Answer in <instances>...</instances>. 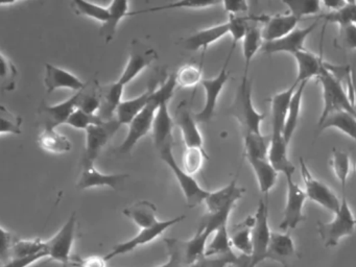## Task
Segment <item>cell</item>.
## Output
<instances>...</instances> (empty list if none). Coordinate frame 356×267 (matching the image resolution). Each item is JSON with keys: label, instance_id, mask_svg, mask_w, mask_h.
<instances>
[{"label": "cell", "instance_id": "obj_31", "mask_svg": "<svg viewBox=\"0 0 356 267\" xmlns=\"http://www.w3.org/2000/svg\"><path fill=\"white\" fill-rule=\"evenodd\" d=\"M129 4L130 3L127 0H115L108 6L110 10L109 19L99 29V35L105 39L106 43H109L113 40L120 21L124 17L132 16V12H129Z\"/></svg>", "mask_w": 356, "mask_h": 267}, {"label": "cell", "instance_id": "obj_54", "mask_svg": "<svg viewBox=\"0 0 356 267\" xmlns=\"http://www.w3.org/2000/svg\"><path fill=\"white\" fill-rule=\"evenodd\" d=\"M105 257L90 256L87 258H72L70 265L74 267H107Z\"/></svg>", "mask_w": 356, "mask_h": 267}, {"label": "cell", "instance_id": "obj_16", "mask_svg": "<svg viewBox=\"0 0 356 267\" xmlns=\"http://www.w3.org/2000/svg\"><path fill=\"white\" fill-rule=\"evenodd\" d=\"M299 258L293 238L287 233L272 232L266 260L275 261L282 267H291Z\"/></svg>", "mask_w": 356, "mask_h": 267}, {"label": "cell", "instance_id": "obj_26", "mask_svg": "<svg viewBox=\"0 0 356 267\" xmlns=\"http://www.w3.org/2000/svg\"><path fill=\"white\" fill-rule=\"evenodd\" d=\"M298 65V76L295 83L297 85L309 81L312 77H318L322 72L325 62L323 56H316L308 50L304 49L298 52L295 56Z\"/></svg>", "mask_w": 356, "mask_h": 267}, {"label": "cell", "instance_id": "obj_47", "mask_svg": "<svg viewBox=\"0 0 356 267\" xmlns=\"http://www.w3.org/2000/svg\"><path fill=\"white\" fill-rule=\"evenodd\" d=\"M335 47L341 50L356 49V24L339 25V33L334 40Z\"/></svg>", "mask_w": 356, "mask_h": 267}, {"label": "cell", "instance_id": "obj_51", "mask_svg": "<svg viewBox=\"0 0 356 267\" xmlns=\"http://www.w3.org/2000/svg\"><path fill=\"white\" fill-rule=\"evenodd\" d=\"M222 3L220 1H191V0H182V1L172 2L166 6H157V8H149L145 10H138L133 12L134 15L143 14V13L158 12V10H170V8H207L210 6H218Z\"/></svg>", "mask_w": 356, "mask_h": 267}, {"label": "cell", "instance_id": "obj_14", "mask_svg": "<svg viewBox=\"0 0 356 267\" xmlns=\"http://www.w3.org/2000/svg\"><path fill=\"white\" fill-rule=\"evenodd\" d=\"M122 124L118 119L104 121L101 124L91 125L86 129V147L84 156L95 162L104 146L113 137Z\"/></svg>", "mask_w": 356, "mask_h": 267}, {"label": "cell", "instance_id": "obj_40", "mask_svg": "<svg viewBox=\"0 0 356 267\" xmlns=\"http://www.w3.org/2000/svg\"><path fill=\"white\" fill-rule=\"evenodd\" d=\"M72 8L76 14L95 19L103 24L107 22L110 17L109 8L83 0H74L72 2Z\"/></svg>", "mask_w": 356, "mask_h": 267}, {"label": "cell", "instance_id": "obj_19", "mask_svg": "<svg viewBox=\"0 0 356 267\" xmlns=\"http://www.w3.org/2000/svg\"><path fill=\"white\" fill-rule=\"evenodd\" d=\"M44 83L49 93H53L58 89L80 92L88 87V83L81 81L76 75L51 64L45 65Z\"/></svg>", "mask_w": 356, "mask_h": 267}, {"label": "cell", "instance_id": "obj_6", "mask_svg": "<svg viewBox=\"0 0 356 267\" xmlns=\"http://www.w3.org/2000/svg\"><path fill=\"white\" fill-rule=\"evenodd\" d=\"M172 148H174V143L168 144L159 149L160 158L174 172L179 186L186 198L187 206L189 208H195L205 202L210 192L203 189L193 175H189L183 170L182 167L179 166L175 159Z\"/></svg>", "mask_w": 356, "mask_h": 267}, {"label": "cell", "instance_id": "obj_2", "mask_svg": "<svg viewBox=\"0 0 356 267\" xmlns=\"http://www.w3.org/2000/svg\"><path fill=\"white\" fill-rule=\"evenodd\" d=\"M176 74H170L165 81H161V85L157 88L152 96L149 104L135 117L134 120L129 124L128 135L122 143L116 148L120 154H130L131 150L136 146L139 140L153 131L154 121L160 104L164 99H172L175 89L177 87Z\"/></svg>", "mask_w": 356, "mask_h": 267}, {"label": "cell", "instance_id": "obj_23", "mask_svg": "<svg viewBox=\"0 0 356 267\" xmlns=\"http://www.w3.org/2000/svg\"><path fill=\"white\" fill-rule=\"evenodd\" d=\"M170 99H164L158 108L153 125L154 143L158 150L168 144L174 143L172 129L175 120L168 111V102Z\"/></svg>", "mask_w": 356, "mask_h": 267}, {"label": "cell", "instance_id": "obj_22", "mask_svg": "<svg viewBox=\"0 0 356 267\" xmlns=\"http://www.w3.org/2000/svg\"><path fill=\"white\" fill-rule=\"evenodd\" d=\"M158 79H152L147 91L133 99L124 100L116 110V119L120 124H130L135 117L149 104L152 96L157 90Z\"/></svg>", "mask_w": 356, "mask_h": 267}, {"label": "cell", "instance_id": "obj_28", "mask_svg": "<svg viewBox=\"0 0 356 267\" xmlns=\"http://www.w3.org/2000/svg\"><path fill=\"white\" fill-rule=\"evenodd\" d=\"M37 142L41 149L51 154H66L72 148L70 140L63 134L59 133L55 127L49 125H43V129L39 134Z\"/></svg>", "mask_w": 356, "mask_h": 267}, {"label": "cell", "instance_id": "obj_46", "mask_svg": "<svg viewBox=\"0 0 356 267\" xmlns=\"http://www.w3.org/2000/svg\"><path fill=\"white\" fill-rule=\"evenodd\" d=\"M248 21H249V18H245V17L229 15V20L227 22H228L229 25V33L232 37V45H231L229 54H233L235 48H236L237 43L239 41H243V38L247 35L248 29L250 27Z\"/></svg>", "mask_w": 356, "mask_h": 267}, {"label": "cell", "instance_id": "obj_18", "mask_svg": "<svg viewBox=\"0 0 356 267\" xmlns=\"http://www.w3.org/2000/svg\"><path fill=\"white\" fill-rule=\"evenodd\" d=\"M175 123L180 129L183 141H184L186 148H204L203 137H202L201 131L197 127V120H195V116L191 114L188 106H186V102H183L179 104L176 116H175Z\"/></svg>", "mask_w": 356, "mask_h": 267}, {"label": "cell", "instance_id": "obj_35", "mask_svg": "<svg viewBox=\"0 0 356 267\" xmlns=\"http://www.w3.org/2000/svg\"><path fill=\"white\" fill-rule=\"evenodd\" d=\"M232 244H231L230 233L228 231V225L218 229L213 234L210 243L207 244L205 257H222L233 254Z\"/></svg>", "mask_w": 356, "mask_h": 267}, {"label": "cell", "instance_id": "obj_30", "mask_svg": "<svg viewBox=\"0 0 356 267\" xmlns=\"http://www.w3.org/2000/svg\"><path fill=\"white\" fill-rule=\"evenodd\" d=\"M247 160L255 173L260 191L268 195V192L274 188L275 184H276L277 179H278V171L274 168L268 159L247 156Z\"/></svg>", "mask_w": 356, "mask_h": 267}, {"label": "cell", "instance_id": "obj_56", "mask_svg": "<svg viewBox=\"0 0 356 267\" xmlns=\"http://www.w3.org/2000/svg\"><path fill=\"white\" fill-rule=\"evenodd\" d=\"M13 244H11V235L9 232L6 231L3 227H1V259L5 260L6 256H9L11 254V248Z\"/></svg>", "mask_w": 356, "mask_h": 267}, {"label": "cell", "instance_id": "obj_24", "mask_svg": "<svg viewBox=\"0 0 356 267\" xmlns=\"http://www.w3.org/2000/svg\"><path fill=\"white\" fill-rule=\"evenodd\" d=\"M228 33V22L208 27V29H202V31H197L186 38L183 42V48L188 51H197V50L203 49V52L205 54L206 50L211 44L216 43Z\"/></svg>", "mask_w": 356, "mask_h": 267}, {"label": "cell", "instance_id": "obj_12", "mask_svg": "<svg viewBox=\"0 0 356 267\" xmlns=\"http://www.w3.org/2000/svg\"><path fill=\"white\" fill-rule=\"evenodd\" d=\"M254 216H255V223L252 229L253 254L251 258L254 265L257 267L258 264L266 260L268 244L272 236V231L268 225V207L266 200H260Z\"/></svg>", "mask_w": 356, "mask_h": 267}, {"label": "cell", "instance_id": "obj_36", "mask_svg": "<svg viewBox=\"0 0 356 267\" xmlns=\"http://www.w3.org/2000/svg\"><path fill=\"white\" fill-rule=\"evenodd\" d=\"M44 256L47 257V243L42 240H19V241L13 243L11 248V258H26V257Z\"/></svg>", "mask_w": 356, "mask_h": 267}, {"label": "cell", "instance_id": "obj_53", "mask_svg": "<svg viewBox=\"0 0 356 267\" xmlns=\"http://www.w3.org/2000/svg\"><path fill=\"white\" fill-rule=\"evenodd\" d=\"M236 257L235 254H229V256L210 257V258L204 257L189 267H227L229 265L232 266Z\"/></svg>", "mask_w": 356, "mask_h": 267}, {"label": "cell", "instance_id": "obj_42", "mask_svg": "<svg viewBox=\"0 0 356 267\" xmlns=\"http://www.w3.org/2000/svg\"><path fill=\"white\" fill-rule=\"evenodd\" d=\"M18 70L3 52L0 54V83L3 91L11 92L15 90Z\"/></svg>", "mask_w": 356, "mask_h": 267}, {"label": "cell", "instance_id": "obj_1", "mask_svg": "<svg viewBox=\"0 0 356 267\" xmlns=\"http://www.w3.org/2000/svg\"><path fill=\"white\" fill-rule=\"evenodd\" d=\"M159 56L154 48L149 47L136 40L133 41L128 63L120 79L115 83L99 87L102 106L99 115L104 120L114 119L116 110L122 104V94L126 86L136 79L139 73L143 72L149 65L157 60Z\"/></svg>", "mask_w": 356, "mask_h": 267}, {"label": "cell", "instance_id": "obj_13", "mask_svg": "<svg viewBox=\"0 0 356 267\" xmlns=\"http://www.w3.org/2000/svg\"><path fill=\"white\" fill-rule=\"evenodd\" d=\"M128 177L129 175H126V173H122V175L102 173L101 171L95 168V162L84 156L82 161V173H81L76 187L81 190L109 187L118 191L124 188Z\"/></svg>", "mask_w": 356, "mask_h": 267}, {"label": "cell", "instance_id": "obj_52", "mask_svg": "<svg viewBox=\"0 0 356 267\" xmlns=\"http://www.w3.org/2000/svg\"><path fill=\"white\" fill-rule=\"evenodd\" d=\"M86 89L83 90L82 94H81L79 108L84 111L85 113H88V114L95 115L97 111L101 110V94L97 91L88 92L86 91Z\"/></svg>", "mask_w": 356, "mask_h": 267}, {"label": "cell", "instance_id": "obj_48", "mask_svg": "<svg viewBox=\"0 0 356 267\" xmlns=\"http://www.w3.org/2000/svg\"><path fill=\"white\" fill-rule=\"evenodd\" d=\"M321 18L324 19L327 22L337 23V25L347 24V23L356 24V1H347L341 10L323 15Z\"/></svg>", "mask_w": 356, "mask_h": 267}, {"label": "cell", "instance_id": "obj_27", "mask_svg": "<svg viewBox=\"0 0 356 267\" xmlns=\"http://www.w3.org/2000/svg\"><path fill=\"white\" fill-rule=\"evenodd\" d=\"M287 147H289V144L286 143L283 136L282 137H272L270 136L268 160L278 172L283 173L285 177L293 175L296 170L293 163L289 161Z\"/></svg>", "mask_w": 356, "mask_h": 267}, {"label": "cell", "instance_id": "obj_45", "mask_svg": "<svg viewBox=\"0 0 356 267\" xmlns=\"http://www.w3.org/2000/svg\"><path fill=\"white\" fill-rule=\"evenodd\" d=\"M22 124V116L14 114L5 106H0V134L1 135H6V134L20 135Z\"/></svg>", "mask_w": 356, "mask_h": 267}, {"label": "cell", "instance_id": "obj_3", "mask_svg": "<svg viewBox=\"0 0 356 267\" xmlns=\"http://www.w3.org/2000/svg\"><path fill=\"white\" fill-rule=\"evenodd\" d=\"M316 79L321 83L323 89L324 108L321 114L318 123L327 118L329 115L339 111H345L356 116V108L349 94L345 91L337 75H335L331 65L325 63L322 72Z\"/></svg>", "mask_w": 356, "mask_h": 267}, {"label": "cell", "instance_id": "obj_34", "mask_svg": "<svg viewBox=\"0 0 356 267\" xmlns=\"http://www.w3.org/2000/svg\"><path fill=\"white\" fill-rule=\"evenodd\" d=\"M307 81L299 83L293 98H291V104H289V112H287L286 121H285L284 131H283V138L287 144L291 142L296 129H297L298 123H299L300 113H301L302 97H303L304 89H305Z\"/></svg>", "mask_w": 356, "mask_h": 267}, {"label": "cell", "instance_id": "obj_39", "mask_svg": "<svg viewBox=\"0 0 356 267\" xmlns=\"http://www.w3.org/2000/svg\"><path fill=\"white\" fill-rule=\"evenodd\" d=\"M330 165L337 181L341 183V191H345L348 177L351 172V160L349 154L343 150L333 149Z\"/></svg>", "mask_w": 356, "mask_h": 267}, {"label": "cell", "instance_id": "obj_21", "mask_svg": "<svg viewBox=\"0 0 356 267\" xmlns=\"http://www.w3.org/2000/svg\"><path fill=\"white\" fill-rule=\"evenodd\" d=\"M245 191L243 188L237 185V179H234L222 189L210 192L205 200L208 213H218L226 209L234 208L237 200H241Z\"/></svg>", "mask_w": 356, "mask_h": 267}, {"label": "cell", "instance_id": "obj_55", "mask_svg": "<svg viewBox=\"0 0 356 267\" xmlns=\"http://www.w3.org/2000/svg\"><path fill=\"white\" fill-rule=\"evenodd\" d=\"M222 4L229 15H236L249 10V4L243 0H227L222 2Z\"/></svg>", "mask_w": 356, "mask_h": 267}, {"label": "cell", "instance_id": "obj_7", "mask_svg": "<svg viewBox=\"0 0 356 267\" xmlns=\"http://www.w3.org/2000/svg\"><path fill=\"white\" fill-rule=\"evenodd\" d=\"M185 216L175 217V218L168 219V220H159L155 225L147 229H141L139 233L134 237L131 238L128 241L120 242L116 244L109 254H106L105 259L107 261L112 260L116 257L124 256V254H129L133 252L136 248L140 246L145 245L149 242L155 241L157 238H159L166 229L172 227V225H176L177 223L181 222L184 220Z\"/></svg>", "mask_w": 356, "mask_h": 267}, {"label": "cell", "instance_id": "obj_4", "mask_svg": "<svg viewBox=\"0 0 356 267\" xmlns=\"http://www.w3.org/2000/svg\"><path fill=\"white\" fill-rule=\"evenodd\" d=\"M231 114L241 124L243 135H264L261 131L262 121L266 115L256 110L252 100V83L248 73H243L241 85L237 88L234 102L231 106Z\"/></svg>", "mask_w": 356, "mask_h": 267}, {"label": "cell", "instance_id": "obj_32", "mask_svg": "<svg viewBox=\"0 0 356 267\" xmlns=\"http://www.w3.org/2000/svg\"><path fill=\"white\" fill-rule=\"evenodd\" d=\"M255 223V216H249L237 225L230 232V239L232 248L238 250L241 254L252 256L253 254V242H252V229Z\"/></svg>", "mask_w": 356, "mask_h": 267}, {"label": "cell", "instance_id": "obj_37", "mask_svg": "<svg viewBox=\"0 0 356 267\" xmlns=\"http://www.w3.org/2000/svg\"><path fill=\"white\" fill-rule=\"evenodd\" d=\"M264 40L262 38V29L257 26H250L247 35L243 40V54L245 58V73H248L250 63L253 60L258 50H261Z\"/></svg>", "mask_w": 356, "mask_h": 267}, {"label": "cell", "instance_id": "obj_38", "mask_svg": "<svg viewBox=\"0 0 356 267\" xmlns=\"http://www.w3.org/2000/svg\"><path fill=\"white\" fill-rule=\"evenodd\" d=\"M270 137L264 135H245L243 136V145H245V156H254V158L268 159V148H270Z\"/></svg>", "mask_w": 356, "mask_h": 267}, {"label": "cell", "instance_id": "obj_10", "mask_svg": "<svg viewBox=\"0 0 356 267\" xmlns=\"http://www.w3.org/2000/svg\"><path fill=\"white\" fill-rule=\"evenodd\" d=\"M285 177L287 183L286 204L283 212L282 221L279 225V229L282 231L296 229L300 223L306 220L303 210L304 204L307 200L305 191L293 181V175Z\"/></svg>", "mask_w": 356, "mask_h": 267}, {"label": "cell", "instance_id": "obj_44", "mask_svg": "<svg viewBox=\"0 0 356 267\" xmlns=\"http://www.w3.org/2000/svg\"><path fill=\"white\" fill-rule=\"evenodd\" d=\"M202 67L187 64L176 73L177 85L182 88H195L202 83Z\"/></svg>", "mask_w": 356, "mask_h": 267}, {"label": "cell", "instance_id": "obj_9", "mask_svg": "<svg viewBox=\"0 0 356 267\" xmlns=\"http://www.w3.org/2000/svg\"><path fill=\"white\" fill-rule=\"evenodd\" d=\"M232 54H229L222 70L213 79H203L201 83L205 91V104L200 112L193 114L197 123H207L211 120L216 113L218 97L229 79L228 65Z\"/></svg>", "mask_w": 356, "mask_h": 267}, {"label": "cell", "instance_id": "obj_33", "mask_svg": "<svg viewBox=\"0 0 356 267\" xmlns=\"http://www.w3.org/2000/svg\"><path fill=\"white\" fill-rule=\"evenodd\" d=\"M318 131L334 127L356 141V116L345 111L329 115L325 120L318 123Z\"/></svg>", "mask_w": 356, "mask_h": 267}, {"label": "cell", "instance_id": "obj_49", "mask_svg": "<svg viewBox=\"0 0 356 267\" xmlns=\"http://www.w3.org/2000/svg\"><path fill=\"white\" fill-rule=\"evenodd\" d=\"M168 250V261L156 267H185L189 266L185 259L181 241L177 239H165Z\"/></svg>", "mask_w": 356, "mask_h": 267}, {"label": "cell", "instance_id": "obj_57", "mask_svg": "<svg viewBox=\"0 0 356 267\" xmlns=\"http://www.w3.org/2000/svg\"><path fill=\"white\" fill-rule=\"evenodd\" d=\"M233 267H256L252 261L251 256H245V254H239L235 259Z\"/></svg>", "mask_w": 356, "mask_h": 267}, {"label": "cell", "instance_id": "obj_58", "mask_svg": "<svg viewBox=\"0 0 356 267\" xmlns=\"http://www.w3.org/2000/svg\"><path fill=\"white\" fill-rule=\"evenodd\" d=\"M347 1H341V0H326L322 1V6L330 10V13L337 12L345 6Z\"/></svg>", "mask_w": 356, "mask_h": 267}, {"label": "cell", "instance_id": "obj_17", "mask_svg": "<svg viewBox=\"0 0 356 267\" xmlns=\"http://www.w3.org/2000/svg\"><path fill=\"white\" fill-rule=\"evenodd\" d=\"M81 94H82V91L76 92L74 95L68 98L65 102L54 104V106L42 104L39 113L42 118L43 125H49V127L57 129L59 125L66 124L74 111L79 108Z\"/></svg>", "mask_w": 356, "mask_h": 267}, {"label": "cell", "instance_id": "obj_8", "mask_svg": "<svg viewBox=\"0 0 356 267\" xmlns=\"http://www.w3.org/2000/svg\"><path fill=\"white\" fill-rule=\"evenodd\" d=\"M76 213H74L60 231L51 239L45 241L47 257L51 260L61 263L64 266L70 265L72 246L76 238Z\"/></svg>", "mask_w": 356, "mask_h": 267}, {"label": "cell", "instance_id": "obj_15", "mask_svg": "<svg viewBox=\"0 0 356 267\" xmlns=\"http://www.w3.org/2000/svg\"><path fill=\"white\" fill-rule=\"evenodd\" d=\"M318 25V20L314 21L309 26L305 29H296L295 31H291L289 35L281 39L276 40V41L264 42L261 50L266 54H278V52H287L295 56L298 52L302 51L305 49L304 48V43L308 35L316 29Z\"/></svg>", "mask_w": 356, "mask_h": 267}, {"label": "cell", "instance_id": "obj_50", "mask_svg": "<svg viewBox=\"0 0 356 267\" xmlns=\"http://www.w3.org/2000/svg\"><path fill=\"white\" fill-rule=\"evenodd\" d=\"M104 121L106 120H104L99 115L88 114V113H85L84 111L78 108L68 119L66 124L70 125L74 129H85L86 131L91 125L101 124Z\"/></svg>", "mask_w": 356, "mask_h": 267}, {"label": "cell", "instance_id": "obj_43", "mask_svg": "<svg viewBox=\"0 0 356 267\" xmlns=\"http://www.w3.org/2000/svg\"><path fill=\"white\" fill-rule=\"evenodd\" d=\"M208 154L204 148L188 147L183 156V170L189 175H195L203 166L204 161L208 160Z\"/></svg>", "mask_w": 356, "mask_h": 267}, {"label": "cell", "instance_id": "obj_5", "mask_svg": "<svg viewBox=\"0 0 356 267\" xmlns=\"http://www.w3.org/2000/svg\"><path fill=\"white\" fill-rule=\"evenodd\" d=\"M356 219L350 208L345 191H341V207L329 222H318V232L326 248L337 246L341 239L353 235Z\"/></svg>", "mask_w": 356, "mask_h": 267}, {"label": "cell", "instance_id": "obj_20", "mask_svg": "<svg viewBox=\"0 0 356 267\" xmlns=\"http://www.w3.org/2000/svg\"><path fill=\"white\" fill-rule=\"evenodd\" d=\"M293 83L289 89L275 94L270 99V114H272V137H282L285 121L291 98L298 88Z\"/></svg>", "mask_w": 356, "mask_h": 267}, {"label": "cell", "instance_id": "obj_29", "mask_svg": "<svg viewBox=\"0 0 356 267\" xmlns=\"http://www.w3.org/2000/svg\"><path fill=\"white\" fill-rule=\"evenodd\" d=\"M124 214L136 223L139 229L153 227L159 221L157 218V207L149 200H139L129 208L124 209Z\"/></svg>", "mask_w": 356, "mask_h": 267}, {"label": "cell", "instance_id": "obj_11", "mask_svg": "<svg viewBox=\"0 0 356 267\" xmlns=\"http://www.w3.org/2000/svg\"><path fill=\"white\" fill-rule=\"evenodd\" d=\"M300 168L307 198L335 214L341 207V200L337 194L326 184L318 181L312 175L302 158H300Z\"/></svg>", "mask_w": 356, "mask_h": 267}, {"label": "cell", "instance_id": "obj_25", "mask_svg": "<svg viewBox=\"0 0 356 267\" xmlns=\"http://www.w3.org/2000/svg\"><path fill=\"white\" fill-rule=\"evenodd\" d=\"M299 19L293 15H277L268 19L264 29H262V38L264 42L276 41L291 33L297 29Z\"/></svg>", "mask_w": 356, "mask_h": 267}, {"label": "cell", "instance_id": "obj_41", "mask_svg": "<svg viewBox=\"0 0 356 267\" xmlns=\"http://www.w3.org/2000/svg\"><path fill=\"white\" fill-rule=\"evenodd\" d=\"M289 8V14L301 20L303 17L316 15L322 10V1L318 0H291L283 1Z\"/></svg>", "mask_w": 356, "mask_h": 267}]
</instances>
